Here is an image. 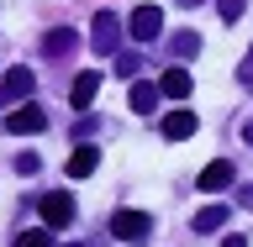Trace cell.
I'll list each match as a JSON object with an SVG mask.
<instances>
[{
    "label": "cell",
    "instance_id": "obj_7",
    "mask_svg": "<svg viewBox=\"0 0 253 247\" xmlns=\"http://www.w3.org/2000/svg\"><path fill=\"white\" fill-rule=\"evenodd\" d=\"M232 179H237V169L232 163H206L201 174H195V189H201V195H221V189H232Z\"/></svg>",
    "mask_w": 253,
    "mask_h": 247
},
{
    "label": "cell",
    "instance_id": "obj_2",
    "mask_svg": "<svg viewBox=\"0 0 253 247\" xmlns=\"http://www.w3.org/2000/svg\"><path fill=\"white\" fill-rule=\"evenodd\" d=\"M111 237L148 242V237H153V216H148V211H116V216H111Z\"/></svg>",
    "mask_w": 253,
    "mask_h": 247
},
{
    "label": "cell",
    "instance_id": "obj_9",
    "mask_svg": "<svg viewBox=\"0 0 253 247\" xmlns=\"http://www.w3.org/2000/svg\"><path fill=\"white\" fill-rule=\"evenodd\" d=\"M95 90H100V74H95V69H84V74H79L74 84H69V106H74V110H90Z\"/></svg>",
    "mask_w": 253,
    "mask_h": 247
},
{
    "label": "cell",
    "instance_id": "obj_12",
    "mask_svg": "<svg viewBox=\"0 0 253 247\" xmlns=\"http://www.w3.org/2000/svg\"><path fill=\"white\" fill-rule=\"evenodd\" d=\"M95 163H100V153H95L90 142H84V147L74 142V158H69V179H90V174H95Z\"/></svg>",
    "mask_w": 253,
    "mask_h": 247
},
{
    "label": "cell",
    "instance_id": "obj_18",
    "mask_svg": "<svg viewBox=\"0 0 253 247\" xmlns=\"http://www.w3.org/2000/svg\"><path fill=\"white\" fill-rule=\"evenodd\" d=\"M216 11H221V21H237L243 16V0H216Z\"/></svg>",
    "mask_w": 253,
    "mask_h": 247
},
{
    "label": "cell",
    "instance_id": "obj_15",
    "mask_svg": "<svg viewBox=\"0 0 253 247\" xmlns=\"http://www.w3.org/2000/svg\"><path fill=\"white\" fill-rule=\"evenodd\" d=\"M169 42H174V58H195V53H201V37H195V32H174Z\"/></svg>",
    "mask_w": 253,
    "mask_h": 247
},
{
    "label": "cell",
    "instance_id": "obj_5",
    "mask_svg": "<svg viewBox=\"0 0 253 247\" xmlns=\"http://www.w3.org/2000/svg\"><path fill=\"white\" fill-rule=\"evenodd\" d=\"M42 126H47V116H42V106H32V100L5 116V132H16V137H37Z\"/></svg>",
    "mask_w": 253,
    "mask_h": 247
},
{
    "label": "cell",
    "instance_id": "obj_17",
    "mask_svg": "<svg viewBox=\"0 0 253 247\" xmlns=\"http://www.w3.org/2000/svg\"><path fill=\"white\" fill-rule=\"evenodd\" d=\"M126 74H137V53H116V79H126Z\"/></svg>",
    "mask_w": 253,
    "mask_h": 247
},
{
    "label": "cell",
    "instance_id": "obj_14",
    "mask_svg": "<svg viewBox=\"0 0 253 247\" xmlns=\"http://www.w3.org/2000/svg\"><path fill=\"white\" fill-rule=\"evenodd\" d=\"M69 47H74V32H69V27H53V32L42 37V53H47V58H63Z\"/></svg>",
    "mask_w": 253,
    "mask_h": 247
},
{
    "label": "cell",
    "instance_id": "obj_6",
    "mask_svg": "<svg viewBox=\"0 0 253 247\" xmlns=\"http://www.w3.org/2000/svg\"><path fill=\"white\" fill-rule=\"evenodd\" d=\"M74 221V200L63 195V189H53V195H42V226L47 232H63Z\"/></svg>",
    "mask_w": 253,
    "mask_h": 247
},
{
    "label": "cell",
    "instance_id": "obj_10",
    "mask_svg": "<svg viewBox=\"0 0 253 247\" xmlns=\"http://www.w3.org/2000/svg\"><path fill=\"white\" fill-rule=\"evenodd\" d=\"M158 90L174 95V100H185V95L195 90V79H190V69H179V63H174V69H164V74H158Z\"/></svg>",
    "mask_w": 253,
    "mask_h": 247
},
{
    "label": "cell",
    "instance_id": "obj_21",
    "mask_svg": "<svg viewBox=\"0 0 253 247\" xmlns=\"http://www.w3.org/2000/svg\"><path fill=\"white\" fill-rule=\"evenodd\" d=\"M221 247H248V237H237V232H232V237H221Z\"/></svg>",
    "mask_w": 253,
    "mask_h": 247
},
{
    "label": "cell",
    "instance_id": "obj_4",
    "mask_svg": "<svg viewBox=\"0 0 253 247\" xmlns=\"http://www.w3.org/2000/svg\"><path fill=\"white\" fill-rule=\"evenodd\" d=\"M126 32H132L137 42H153L158 32H164V11H158V5H137V11L126 16Z\"/></svg>",
    "mask_w": 253,
    "mask_h": 247
},
{
    "label": "cell",
    "instance_id": "obj_20",
    "mask_svg": "<svg viewBox=\"0 0 253 247\" xmlns=\"http://www.w3.org/2000/svg\"><path fill=\"white\" fill-rule=\"evenodd\" d=\"M243 84H253V47H248V58H243Z\"/></svg>",
    "mask_w": 253,
    "mask_h": 247
},
{
    "label": "cell",
    "instance_id": "obj_22",
    "mask_svg": "<svg viewBox=\"0 0 253 247\" xmlns=\"http://www.w3.org/2000/svg\"><path fill=\"white\" fill-rule=\"evenodd\" d=\"M243 142H253V121H248V126H243Z\"/></svg>",
    "mask_w": 253,
    "mask_h": 247
},
{
    "label": "cell",
    "instance_id": "obj_19",
    "mask_svg": "<svg viewBox=\"0 0 253 247\" xmlns=\"http://www.w3.org/2000/svg\"><path fill=\"white\" fill-rule=\"evenodd\" d=\"M37 163H42L37 153H21V158H16V174H37Z\"/></svg>",
    "mask_w": 253,
    "mask_h": 247
},
{
    "label": "cell",
    "instance_id": "obj_8",
    "mask_svg": "<svg viewBox=\"0 0 253 247\" xmlns=\"http://www.w3.org/2000/svg\"><path fill=\"white\" fill-rule=\"evenodd\" d=\"M158 95H164V90H158V79H137L132 95H126V106L137 110V116H153V110H158Z\"/></svg>",
    "mask_w": 253,
    "mask_h": 247
},
{
    "label": "cell",
    "instance_id": "obj_11",
    "mask_svg": "<svg viewBox=\"0 0 253 247\" xmlns=\"http://www.w3.org/2000/svg\"><path fill=\"white\" fill-rule=\"evenodd\" d=\"M158 126H164V137H169V142H185V137H195V110H169Z\"/></svg>",
    "mask_w": 253,
    "mask_h": 247
},
{
    "label": "cell",
    "instance_id": "obj_3",
    "mask_svg": "<svg viewBox=\"0 0 253 247\" xmlns=\"http://www.w3.org/2000/svg\"><path fill=\"white\" fill-rule=\"evenodd\" d=\"M32 90H37V74H32L27 63H16L11 74L0 79V106H11V100H27Z\"/></svg>",
    "mask_w": 253,
    "mask_h": 247
},
{
    "label": "cell",
    "instance_id": "obj_16",
    "mask_svg": "<svg viewBox=\"0 0 253 247\" xmlns=\"http://www.w3.org/2000/svg\"><path fill=\"white\" fill-rule=\"evenodd\" d=\"M16 247H53V232H47V226H42V232H21Z\"/></svg>",
    "mask_w": 253,
    "mask_h": 247
},
{
    "label": "cell",
    "instance_id": "obj_1",
    "mask_svg": "<svg viewBox=\"0 0 253 247\" xmlns=\"http://www.w3.org/2000/svg\"><path fill=\"white\" fill-rule=\"evenodd\" d=\"M116 42H122V16H116V11H95V21H90V47L116 58Z\"/></svg>",
    "mask_w": 253,
    "mask_h": 247
},
{
    "label": "cell",
    "instance_id": "obj_13",
    "mask_svg": "<svg viewBox=\"0 0 253 247\" xmlns=\"http://www.w3.org/2000/svg\"><path fill=\"white\" fill-rule=\"evenodd\" d=\"M221 221H227V205H206V211H195V221H190V226H195V232H221Z\"/></svg>",
    "mask_w": 253,
    "mask_h": 247
}]
</instances>
